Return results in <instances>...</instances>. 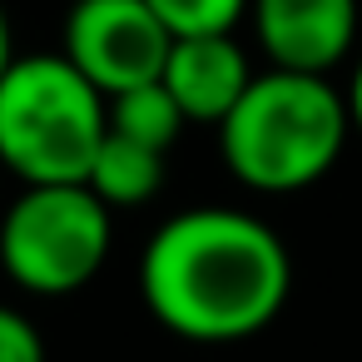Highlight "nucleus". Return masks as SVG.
<instances>
[{
    "mask_svg": "<svg viewBox=\"0 0 362 362\" xmlns=\"http://www.w3.org/2000/svg\"><path fill=\"white\" fill-rule=\"evenodd\" d=\"M347 134V95L332 75L268 65L218 124V159L253 194H303L337 169Z\"/></svg>",
    "mask_w": 362,
    "mask_h": 362,
    "instance_id": "nucleus-2",
    "label": "nucleus"
},
{
    "mask_svg": "<svg viewBox=\"0 0 362 362\" xmlns=\"http://www.w3.org/2000/svg\"><path fill=\"white\" fill-rule=\"evenodd\" d=\"M342 95H347V115H352V134L362 139V50L352 55V70H347V85H342Z\"/></svg>",
    "mask_w": 362,
    "mask_h": 362,
    "instance_id": "nucleus-12",
    "label": "nucleus"
},
{
    "mask_svg": "<svg viewBox=\"0 0 362 362\" xmlns=\"http://www.w3.org/2000/svg\"><path fill=\"white\" fill-rule=\"evenodd\" d=\"M110 134V100L60 55H16L0 80V169L21 184H85Z\"/></svg>",
    "mask_w": 362,
    "mask_h": 362,
    "instance_id": "nucleus-3",
    "label": "nucleus"
},
{
    "mask_svg": "<svg viewBox=\"0 0 362 362\" xmlns=\"http://www.w3.org/2000/svg\"><path fill=\"white\" fill-rule=\"evenodd\" d=\"M253 0H149V11L169 25L174 40L184 35H233L248 21Z\"/></svg>",
    "mask_w": 362,
    "mask_h": 362,
    "instance_id": "nucleus-10",
    "label": "nucleus"
},
{
    "mask_svg": "<svg viewBox=\"0 0 362 362\" xmlns=\"http://www.w3.org/2000/svg\"><path fill=\"white\" fill-rule=\"evenodd\" d=\"M248 25L273 70L332 75L357 55V0H253Z\"/></svg>",
    "mask_w": 362,
    "mask_h": 362,
    "instance_id": "nucleus-6",
    "label": "nucleus"
},
{
    "mask_svg": "<svg viewBox=\"0 0 362 362\" xmlns=\"http://www.w3.org/2000/svg\"><path fill=\"white\" fill-rule=\"evenodd\" d=\"M139 298L149 317L184 342H248L288 308L293 253L268 218L199 204L149 233L139 253Z\"/></svg>",
    "mask_w": 362,
    "mask_h": 362,
    "instance_id": "nucleus-1",
    "label": "nucleus"
},
{
    "mask_svg": "<svg viewBox=\"0 0 362 362\" xmlns=\"http://www.w3.org/2000/svg\"><path fill=\"white\" fill-rule=\"evenodd\" d=\"M0 362H50L40 327L11 303H0Z\"/></svg>",
    "mask_w": 362,
    "mask_h": 362,
    "instance_id": "nucleus-11",
    "label": "nucleus"
},
{
    "mask_svg": "<svg viewBox=\"0 0 362 362\" xmlns=\"http://www.w3.org/2000/svg\"><path fill=\"white\" fill-rule=\"evenodd\" d=\"M11 65H16V35H11V16H6V6H0V80H6Z\"/></svg>",
    "mask_w": 362,
    "mask_h": 362,
    "instance_id": "nucleus-13",
    "label": "nucleus"
},
{
    "mask_svg": "<svg viewBox=\"0 0 362 362\" xmlns=\"http://www.w3.org/2000/svg\"><path fill=\"white\" fill-rule=\"evenodd\" d=\"M164 159L169 154H159V149H149V144L124 139V134L110 129L105 144H100V154H95V164H90V174H85V184L115 214L119 209H139V204H149L164 189Z\"/></svg>",
    "mask_w": 362,
    "mask_h": 362,
    "instance_id": "nucleus-8",
    "label": "nucleus"
},
{
    "mask_svg": "<svg viewBox=\"0 0 362 362\" xmlns=\"http://www.w3.org/2000/svg\"><path fill=\"white\" fill-rule=\"evenodd\" d=\"M184 110L179 100L164 90V80H149V85H134V90H119L110 95V129L124 134V139H139L159 154L174 149V139L184 134Z\"/></svg>",
    "mask_w": 362,
    "mask_h": 362,
    "instance_id": "nucleus-9",
    "label": "nucleus"
},
{
    "mask_svg": "<svg viewBox=\"0 0 362 362\" xmlns=\"http://www.w3.org/2000/svg\"><path fill=\"white\" fill-rule=\"evenodd\" d=\"M253 65L233 35H184L164 60V90L179 100L189 124H223L243 90L253 85Z\"/></svg>",
    "mask_w": 362,
    "mask_h": 362,
    "instance_id": "nucleus-7",
    "label": "nucleus"
},
{
    "mask_svg": "<svg viewBox=\"0 0 362 362\" xmlns=\"http://www.w3.org/2000/svg\"><path fill=\"white\" fill-rule=\"evenodd\" d=\"M115 243V209L90 184H25L0 214V273L30 298L90 288Z\"/></svg>",
    "mask_w": 362,
    "mask_h": 362,
    "instance_id": "nucleus-4",
    "label": "nucleus"
},
{
    "mask_svg": "<svg viewBox=\"0 0 362 362\" xmlns=\"http://www.w3.org/2000/svg\"><path fill=\"white\" fill-rule=\"evenodd\" d=\"M174 50L169 25L149 0H75L60 25V55L110 100L164 75Z\"/></svg>",
    "mask_w": 362,
    "mask_h": 362,
    "instance_id": "nucleus-5",
    "label": "nucleus"
}]
</instances>
